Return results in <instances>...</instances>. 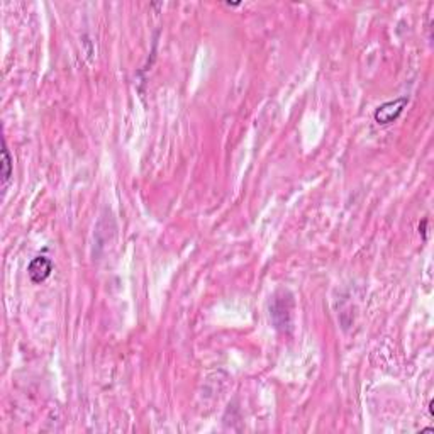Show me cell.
<instances>
[{"label":"cell","instance_id":"6da1fadb","mask_svg":"<svg viewBox=\"0 0 434 434\" xmlns=\"http://www.w3.org/2000/svg\"><path fill=\"white\" fill-rule=\"evenodd\" d=\"M292 310H294V299H292L290 292H276L270 302V317L279 331H285L290 328Z\"/></svg>","mask_w":434,"mask_h":434},{"label":"cell","instance_id":"7a4b0ae2","mask_svg":"<svg viewBox=\"0 0 434 434\" xmlns=\"http://www.w3.org/2000/svg\"><path fill=\"white\" fill-rule=\"evenodd\" d=\"M409 104V97H399V99L388 100V102L381 104L375 108V114H373V119L379 126H388L392 122H395L400 117V114L404 112V108Z\"/></svg>","mask_w":434,"mask_h":434},{"label":"cell","instance_id":"3957f363","mask_svg":"<svg viewBox=\"0 0 434 434\" xmlns=\"http://www.w3.org/2000/svg\"><path fill=\"white\" fill-rule=\"evenodd\" d=\"M51 272H53V261L48 256H44V254L32 258L28 267L29 279H31L32 283H43L51 275Z\"/></svg>","mask_w":434,"mask_h":434},{"label":"cell","instance_id":"277c9868","mask_svg":"<svg viewBox=\"0 0 434 434\" xmlns=\"http://www.w3.org/2000/svg\"><path fill=\"white\" fill-rule=\"evenodd\" d=\"M2 185L6 187L9 183L10 177H12V158H10L9 148H7L6 140H3V149H2Z\"/></svg>","mask_w":434,"mask_h":434}]
</instances>
